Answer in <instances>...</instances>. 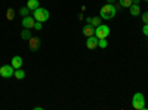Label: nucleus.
<instances>
[{
  "label": "nucleus",
  "mask_w": 148,
  "mask_h": 110,
  "mask_svg": "<svg viewBox=\"0 0 148 110\" xmlns=\"http://www.w3.org/2000/svg\"><path fill=\"white\" fill-rule=\"evenodd\" d=\"M116 12H117V9H116L114 5L107 3V5H104V6L101 8L99 17H101L102 19H113V18L116 17Z\"/></svg>",
  "instance_id": "f257e3e1"
},
{
  "label": "nucleus",
  "mask_w": 148,
  "mask_h": 110,
  "mask_svg": "<svg viewBox=\"0 0 148 110\" xmlns=\"http://www.w3.org/2000/svg\"><path fill=\"white\" fill-rule=\"evenodd\" d=\"M132 106H133V109H135V110H147V106H145V97H144V94H141V92L133 94Z\"/></svg>",
  "instance_id": "f03ea898"
},
{
  "label": "nucleus",
  "mask_w": 148,
  "mask_h": 110,
  "mask_svg": "<svg viewBox=\"0 0 148 110\" xmlns=\"http://www.w3.org/2000/svg\"><path fill=\"white\" fill-rule=\"evenodd\" d=\"M33 17H34V19L36 21H40V22H45V21H47L49 19V10L47 9H45V8H37L36 10H33Z\"/></svg>",
  "instance_id": "7ed1b4c3"
},
{
  "label": "nucleus",
  "mask_w": 148,
  "mask_h": 110,
  "mask_svg": "<svg viewBox=\"0 0 148 110\" xmlns=\"http://www.w3.org/2000/svg\"><path fill=\"white\" fill-rule=\"evenodd\" d=\"M95 36L98 39H107L110 36V27L105 24H99L98 27H95Z\"/></svg>",
  "instance_id": "20e7f679"
},
{
  "label": "nucleus",
  "mask_w": 148,
  "mask_h": 110,
  "mask_svg": "<svg viewBox=\"0 0 148 110\" xmlns=\"http://www.w3.org/2000/svg\"><path fill=\"white\" fill-rule=\"evenodd\" d=\"M14 73H15V68L12 67V64H6V66L0 67V76L5 77V79L12 77V76H14Z\"/></svg>",
  "instance_id": "39448f33"
},
{
  "label": "nucleus",
  "mask_w": 148,
  "mask_h": 110,
  "mask_svg": "<svg viewBox=\"0 0 148 110\" xmlns=\"http://www.w3.org/2000/svg\"><path fill=\"white\" fill-rule=\"evenodd\" d=\"M98 39L96 36H89V37H86V46H88V49H95V48H98Z\"/></svg>",
  "instance_id": "423d86ee"
},
{
  "label": "nucleus",
  "mask_w": 148,
  "mask_h": 110,
  "mask_svg": "<svg viewBox=\"0 0 148 110\" xmlns=\"http://www.w3.org/2000/svg\"><path fill=\"white\" fill-rule=\"evenodd\" d=\"M34 22H36V19H34V17H22V27L24 28H33L34 27Z\"/></svg>",
  "instance_id": "0eeeda50"
},
{
  "label": "nucleus",
  "mask_w": 148,
  "mask_h": 110,
  "mask_svg": "<svg viewBox=\"0 0 148 110\" xmlns=\"http://www.w3.org/2000/svg\"><path fill=\"white\" fill-rule=\"evenodd\" d=\"M40 39H37V37H31L30 40H28V46H30V49L31 51H37L40 48Z\"/></svg>",
  "instance_id": "6e6552de"
},
{
  "label": "nucleus",
  "mask_w": 148,
  "mask_h": 110,
  "mask_svg": "<svg viewBox=\"0 0 148 110\" xmlns=\"http://www.w3.org/2000/svg\"><path fill=\"white\" fill-rule=\"evenodd\" d=\"M83 34L86 36V37L93 36V34H95V27L92 26V24H86V26L83 27Z\"/></svg>",
  "instance_id": "1a4fd4ad"
},
{
  "label": "nucleus",
  "mask_w": 148,
  "mask_h": 110,
  "mask_svg": "<svg viewBox=\"0 0 148 110\" xmlns=\"http://www.w3.org/2000/svg\"><path fill=\"white\" fill-rule=\"evenodd\" d=\"M10 64H12V67H14L15 70H16V68H21V67H22V58H21L19 55H15L14 58H12Z\"/></svg>",
  "instance_id": "9d476101"
},
{
  "label": "nucleus",
  "mask_w": 148,
  "mask_h": 110,
  "mask_svg": "<svg viewBox=\"0 0 148 110\" xmlns=\"http://www.w3.org/2000/svg\"><path fill=\"white\" fill-rule=\"evenodd\" d=\"M129 10H130V15H133V17H138L139 14H141V8H139V5H130V8H129Z\"/></svg>",
  "instance_id": "9b49d317"
},
{
  "label": "nucleus",
  "mask_w": 148,
  "mask_h": 110,
  "mask_svg": "<svg viewBox=\"0 0 148 110\" xmlns=\"http://www.w3.org/2000/svg\"><path fill=\"white\" fill-rule=\"evenodd\" d=\"M39 0H28L27 2V8L30 9V10H36L37 8H39Z\"/></svg>",
  "instance_id": "f8f14e48"
},
{
  "label": "nucleus",
  "mask_w": 148,
  "mask_h": 110,
  "mask_svg": "<svg viewBox=\"0 0 148 110\" xmlns=\"http://www.w3.org/2000/svg\"><path fill=\"white\" fill-rule=\"evenodd\" d=\"M21 37H22V40H30V39L33 37L30 28H24V30L21 31Z\"/></svg>",
  "instance_id": "ddd939ff"
},
{
  "label": "nucleus",
  "mask_w": 148,
  "mask_h": 110,
  "mask_svg": "<svg viewBox=\"0 0 148 110\" xmlns=\"http://www.w3.org/2000/svg\"><path fill=\"white\" fill-rule=\"evenodd\" d=\"M14 76H15L16 79H19V80H21V79L25 77V71H24L22 68H16V70H15V73H14Z\"/></svg>",
  "instance_id": "4468645a"
},
{
  "label": "nucleus",
  "mask_w": 148,
  "mask_h": 110,
  "mask_svg": "<svg viewBox=\"0 0 148 110\" xmlns=\"http://www.w3.org/2000/svg\"><path fill=\"white\" fill-rule=\"evenodd\" d=\"M6 18H8V21H14V18H15V9L9 8L8 12H6Z\"/></svg>",
  "instance_id": "2eb2a0df"
},
{
  "label": "nucleus",
  "mask_w": 148,
  "mask_h": 110,
  "mask_svg": "<svg viewBox=\"0 0 148 110\" xmlns=\"http://www.w3.org/2000/svg\"><path fill=\"white\" fill-rule=\"evenodd\" d=\"M101 17H92V21H90V24H92V26L93 27H98V26H99V24H101Z\"/></svg>",
  "instance_id": "dca6fc26"
},
{
  "label": "nucleus",
  "mask_w": 148,
  "mask_h": 110,
  "mask_svg": "<svg viewBox=\"0 0 148 110\" xmlns=\"http://www.w3.org/2000/svg\"><path fill=\"white\" fill-rule=\"evenodd\" d=\"M119 3H120V8H130L132 0H119Z\"/></svg>",
  "instance_id": "f3484780"
},
{
  "label": "nucleus",
  "mask_w": 148,
  "mask_h": 110,
  "mask_svg": "<svg viewBox=\"0 0 148 110\" xmlns=\"http://www.w3.org/2000/svg\"><path fill=\"white\" fill-rule=\"evenodd\" d=\"M98 46L102 48V49H105V48L108 46V42H107L105 39H99V40H98Z\"/></svg>",
  "instance_id": "a211bd4d"
},
{
  "label": "nucleus",
  "mask_w": 148,
  "mask_h": 110,
  "mask_svg": "<svg viewBox=\"0 0 148 110\" xmlns=\"http://www.w3.org/2000/svg\"><path fill=\"white\" fill-rule=\"evenodd\" d=\"M28 12H30V9H28L27 6H24V8L19 9V14H21L22 17H27V15H28Z\"/></svg>",
  "instance_id": "6ab92c4d"
},
{
  "label": "nucleus",
  "mask_w": 148,
  "mask_h": 110,
  "mask_svg": "<svg viewBox=\"0 0 148 110\" xmlns=\"http://www.w3.org/2000/svg\"><path fill=\"white\" fill-rule=\"evenodd\" d=\"M142 22L144 24H148V10L142 14Z\"/></svg>",
  "instance_id": "aec40b11"
},
{
  "label": "nucleus",
  "mask_w": 148,
  "mask_h": 110,
  "mask_svg": "<svg viewBox=\"0 0 148 110\" xmlns=\"http://www.w3.org/2000/svg\"><path fill=\"white\" fill-rule=\"evenodd\" d=\"M33 28H36V30H42V22H40V21H36Z\"/></svg>",
  "instance_id": "412c9836"
},
{
  "label": "nucleus",
  "mask_w": 148,
  "mask_h": 110,
  "mask_svg": "<svg viewBox=\"0 0 148 110\" xmlns=\"http://www.w3.org/2000/svg\"><path fill=\"white\" fill-rule=\"evenodd\" d=\"M142 33L145 36H148V24H144V27H142Z\"/></svg>",
  "instance_id": "4be33fe9"
},
{
  "label": "nucleus",
  "mask_w": 148,
  "mask_h": 110,
  "mask_svg": "<svg viewBox=\"0 0 148 110\" xmlns=\"http://www.w3.org/2000/svg\"><path fill=\"white\" fill-rule=\"evenodd\" d=\"M139 2H141V0H132L133 5H139Z\"/></svg>",
  "instance_id": "5701e85b"
},
{
  "label": "nucleus",
  "mask_w": 148,
  "mask_h": 110,
  "mask_svg": "<svg viewBox=\"0 0 148 110\" xmlns=\"http://www.w3.org/2000/svg\"><path fill=\"white\" fill-rule=\"evenodd\" d=\"M90 21H92V17H88V18H86V22H88V24H90Z\"/></svg>",
  "instance_id": "b1692460"
},
{
  "label": "nucleus",
  "mask_w": 148,
  "mask_h": 110,
  "mask_svg": "<svg viewBox=\"0 0 148 110\" xmlns=\"http://www.w3.org/2000/svg\"><path fill=\"white\" fill-rule=\"evenodd\" d=\"M114 2H116V0H107V3H110V5H113Z\"/></svg>",
  "instance_id": "393cba45"
},
{
  "label": "nucleus",
  "mask_w": 148,
  "mask_h": 110,
  "mask_svg": "<svg viewBox=\"0 0 148 110\" xmlns=\"http://www.w3.org/2000/svg\"><path fill=\"white\" fill-rule=\"evenodd\" d=\"M145 2H148V0H145Z\"/></svg>",
  "instance_id": "a878e982"
}]
</instances>
